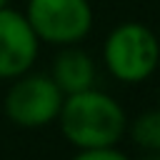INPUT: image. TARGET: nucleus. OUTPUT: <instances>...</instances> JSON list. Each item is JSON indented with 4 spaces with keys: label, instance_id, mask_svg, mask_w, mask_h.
<instances>
[{
    "label": "nucleus",
    "instance_id": "nucleus-7",
    "mask_svg": "<svg viewBox=\"0 0 160 160\" xmlns=\"http://www.w3.org/2000/svg\"><path fill=\"white\" fill-rule=\"evenodd\" d=\"M128 132L138 148L160 150V108L140 112L132 122H128Z\"/></svg>",
    "mask_w": 160,
    "mask_h": 160
},
{
    "label": "nucleus",
    "instance_id": "nucleus-2",
    "mask_svg": "<svg viewBox=\"0 0 160 160\" xmlns=\"http://www.w3.org/2000/svg\"><path fill=\"white\" fill-rule=\"evenodd\" d=\"M102 65L118 82L140 85L160 65V40L148 25L122 20L102 40Z\"/></svg>",
    "mask_w": 160,
    "mask_h": 160
},
{
    "label": "nucleus",
    "instance_id": "nucleus-9",
    "mask_svg": "<svg viewBox=\"0 0 160 160\" xmlns=\"http://www.w3.org/2000/svg\"><path fill=\"white\" fill-rule=\"evenodd\" d=\"M138 160H160V150H145V155Z\"/></svg>",
    "mask_w": 160,
    "mask_h": 160
},
{
    "label": "nucleus",
    "instance_id": "nucleus-1",
    "mask_svg": "<svg viewBox=\"0 0 160 160\" xmlns=\"http://www.w3.org/2000/svg\"><path fill=\"white\" fill-rule=\"evenodd\" d=\"M58 128L62 138L75 148H110L122 140L128 132V115L125 108L105 90H98L95 85L72 95H65Z\"/></svg>",
    "mask_w": 160,
    "mask_h": 160
},
{
    "label": "nucleus",
    "instance_id": "nucleus-8",
    "mask_svg": "<svg viewBox=\"0 0 160 160\" xmlns=\"http://www.w3.org/2000/svg\"><path fill=\"white\" fill-rule=\"evenodd\" d=\"M70 160H130L118 145L110 148H85V150H75V155Z\"/></svg>",
    "mask_w": 160,
    "mask_h": 160
},
{
    "label": "nucleus",
    "instance_id": "nucleus-6",
    "mask_svg": "<svg viewBox=\"0 0 160 160\" xmlns=\"http://www.w3.org/2000/svg\"><path fill=\"white\" fill-rule=\"evenodd\" d=\"M50 78L62 90V95H72L80 90H88L98 80V65L95 58L82 50L80 45H65L55 52L50 65Z\"/></svg>",
    "mask_w": 160,
    "mask_h": 160
},
{
    "label": "nucleus",
    "instance_id": "nucleus-3",
    "mask_svg": "<svg viewBox=\"0 0 160 160\" xmlns=\"http://www.w3.org/2000/svg\"><path fill=\"white\" fill-rule=\"evenodd\" d=\"M8 82L10 85L2 98V112L12 125L25 130H40L58 120L65 95L55 85L50 72L28 70Z\"/></svg>",
    "mask_w": 160,
    "mask_h": 160
},
{
    "label": "nucleus",
    "instance_id": "nucleus-4",
    "mask_svg": "<svg viewBox=\"0 0 160 160\" xmlns=\"http://www.w3.org/2000/svg\"><path fill=\"white\" fill-rule=\"evenodd\" d=\"M22 12L38 40L52 48L80 45L95 22L90 0H28Z\"/></svg>",
    "mask_w": 160,
    "mask_h": 160
},
{
    "label": "nucleus",
    "instance_id": "nucleus-10",
    "mask_svg": "<svg viewBox=\"0 0 160 160\" xmlns=\"http://www.w3.org/2000/svg\"><path fill=\"white\" fill-rule=\"evenodd\" d=\"M10 5V0H0V8H8Z\"/></svg>",
    "mask_w": 160,
    "mask_h": 160
},
{
    "label": "nucleus",
    "instance_id": "nucleus-5",
    "mask_svg": "<svg viewBox=\"0 0 160 160\" xmlns=\"http://www.w3.org/2000/svg\"><path fill=\"white\" fill-rule=\"evenodd\" d=\"M40 45L22 10L12 5L0 8V80H12L32 70Z\"/></svg>",
    "mask_w": 160,
    "mask_h": 160
}]
</instances>
